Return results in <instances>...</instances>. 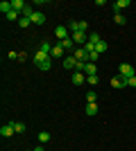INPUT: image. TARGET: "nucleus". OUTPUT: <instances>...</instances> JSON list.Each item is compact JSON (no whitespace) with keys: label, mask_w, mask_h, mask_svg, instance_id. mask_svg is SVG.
Listing matches in <instances>:
<instances>
[{"label":"nucleus","mask_w":136,"mask_h":151,"mask_svg":"<svg viewBox=\"0 0 136 151\" xmlns=\"http://www.w3.org/2000/svg\"><path fill=\"white\" fill-rule=\"evenodd\" d=\"M113 23H116V25H125V16L123 14H116V16H113Z\"/></svg>","instance_id":"24"},{"label":"nucleus","mask_w":136,"mask_h":151,"mask_svg":"<svg viewBox=\"0 0 136 151\" xmlns=\"http://www.w3.org/2000/svg\"><path fill=\"white\" fill-rule=\"evenodd\" d=\"M97 57H100L97 52H91V54H89V61H91V63H95V61H97Z\"/></svg>","instance_id":"31"},{"label":"nucleus","mask_w":136,"mask_h":151,"mask_svg":"<svg viewBox=\"0 0 136 151\" xmlns=\"http://www.w3.org/2000/svg\"><path fill=\"white\" fill-rule=\"evenodd\" d=\"M71 81H73V86H82V83L86 81V75L84 72H75V75L71 77Z\"/></svg>","instance_id":"6"},{"label":"nucleus","mask_w":136,"mask_h":151,"mask_svg":"<svg viewBox=\"0 0 136 151\" xmlns=\"http://www.w3.org/2000/svg\"><path fill=\"white\" fill-rule=\"evenodd\" d=\"M12 124H14V131H16V133L25 131V124H23V122H12Z\"/></svg>","instance_id":"22"},{"label":"nucleus","mask_w":136,"mask_h":151,"mask_svg":"<svg viewBox=\"0 0 136 151\" xmlns=\"http://www.w3.org/2000/svg\"><path fill=\"white\" fill-rule=\"evenodd\" d=\"M89 41H91V43H100V34H97V32H93V34H91V36H89Z\"/></svg>","instance_id":"26"},{"label":"nucleus","mask_w":136,"mask_h":151,"mask_svg":"<svg viewBox=\"0 0 136 151\" xmlns=\"http://www.w3.org/2000/svg\"><path fill=\"white\" fill-rule=\"evenodd\" d=\"M86 115H97V104H86Z\"/></svg>","instance_id":"19"},{"label":"nucleus","mask_w":136,"mask_h":151,"mask_svg":"<svg viewBox=\"0 0 136 151\" xmlns=\"http://www.w3.org/2000/svg\"><path fill=\"white\" fill-rule=\"evenodd\" d=\"M73 57L77 59V61H82V63H89V52H86L84 47H77V50H75V54H73Z\"/></svg>","instance_id":"4"},{"label":"nucleus","mask_w":136,"mask_h":151,"mask_svg":"<svg viewBox=\"0 0 136 151\" xmlns=\"http://www.w3.org/2000/svg\"><path fill=\"white\" fill-rule=\"evenodd\" d=\"M111 88H125V79L120 75L113 77V79H111Z\"/></svg>","instance_id":"12"},{"label":"nucleus","mask_w":136,"mask_h":151,"mask_svg":"<svg viewBox=\"0 0 136 151\" xmlns=\"http://www.w3.org/2000/svg\"><path fill=\"white\" fill-rule=\"evenodd\" d=\"M25 2H23V0H12V9L14 12H18V14H23V9H25Z\"/></svg>","instance_id":"10"},{"label":"nucleus","mask_w":136,"mask_h":151,"mask_svg":"<svg viewBox=\"0 0 136 151\" xmlns=\"http://www.w3.org/2000/svg\"><path fill=\"white\" fill-rule=\"evenodd\" d=\"M97 75H91V77H86V83H91V86H97Z\"/></svg>","instance_id":"25"},{"label":"nucleus","mask_w":136,"mask_h":151,"mask_svg":"<svg viewBox=\"0 0 136 151\" xmlns=\"http://www.w3.org/2000/svg\"><path fill=\"white\" fill-rule=\"evenodd\" d=\"M7 18H9V20H20V18H18V12H14V9L7 14Z\"/></svg>","instance_id":"30"},{"label":"nucleus","mask_w":136,"mask_h":151,"mask_svg":"<svg viewBox=\"0 0 136 151\" xmlns=\"http://www.w3.org/2000/svg\"><path fill=\"white\" fill-rule=\"evenodd\" d=\"M118 75L123 77V79H129V77H134V68H132L129 63H120V68H118Z\"/></svg>","instance_id":"2"},{"label":"nucleus","mask_w":136,"mask_h":151,"mask_svg":"<svg viewBox=\"0 0 136 151\" xmlns=\"http://www.w3.org/2000/svg\"><path fill=\"white\" fill-rule=\"evenodd\" d=\"M84 75L86 77H91V75H97V68H95V63H86V68H84Z\"/></svg>","instance_id":"14"},{"label":"nucleus","mask_w":136,"mask_h":151,"mask_svg":"<svg viewBox=\"0 0 136 151\" xmlns=\"http://www.w3.org/2000/svg\"><path fill=\"white\" fill-rule=\"evenodd\" d=\"M0 12L7 16V14L12 12V2H5V0H2V2H0Z\"/></svg>","instance_id":"17"},{"label":"nucleus","mask_w":136,"mask_h":151,"mask_svg":"<svg viewBox=\"0 0 136 151\" xmlns=\"http://www.w3.org/2000/svg\"><path fill=\"white\" fill-rule=\"evenodd\" d=\"M41 52H45V54H52V45L43 41V43H41Z\"/></svg>","instance_id":"23"},{"label":"nucleus","mask_w":136,"mask_h":151,"mask_svg":"<svg viewBox=\"0 0 136 151\" xmlns=\"http://www.w3.org/2000/svg\"><path fill=\"white\" fill-rule=\"evenodd\" d=\"M71 38H73V43H89V36H86V32H73Z\"/></svg>","instance_id":"3"},{"label":"nucleus","mask_w":136,"mask_h":151,"mask_svg":"<svg viewBox=\"0 0 136 151\" xmlns=\"http://www.w3.org/2000/svg\"><path fill=\"white\" fill-rule=\"evenodd\" d=\"M125 86H132V88H136V75L129 77V79H125Z\"/></svg>","instance_id":"28"},{"label":"nucleus","mask_w":136,"mask_h":151,"mask_svg":"<svg viewBox=\"0 0 136 151\" xmlns=\"http://www.w3.org/2000/svg\"><path fill=\"white\" fill-rule=\"evenodd\" d=\"M48 140H50V133H39V142H41V145H43V142H48Z\"/></svg>","instance_id":"27"},{"label":"nucleus","mask_w":136,"mask_h":151,"mask_svg":"<svg viewBox=\"0 0 136 151\" xmlns=\"http://www.w3.org/2000/svg\"><path fill=\"white\" fill-rule=\"evenodd\" d=\"M95 52H97V54H104V52H107V43H104V41H100V43L95 45Z\"/></svg>","instance_id":"21"},{"label":"nucleus","mask_w":136,"mask_h":151,"mask_svg":"<svg viewBox=\"0 0 136 151\" xmlns=\"http://www.w3.org/2000/svg\"><path fill=\"white\" fill-rule=\"evenodd\" d=\"M125 7H129V0H118L116 5H113V12H120V9H125Z\"/></svg>","instance_id":"16"},{"label":"nucleus","mask_w":136,"mask_h":151,"mask_svg":"<svg viewBox=\"0 0 136 151\" xmlns=\"http://www.w3.org/2000/svg\"><path fill=\"white\" fill-rule=\"evenodd\" d=\"M34 63H36V68H39V70H43V72H45V70L52 68V57L39 50L36 54H34Z\"/></svg>","instance_id":"1"},{"label":"nucleus","mask_w":136,"mask_h":151,"mask_svg":"<svg viewBox=\"0 0 136 151\" xmlns=\"http://www.w3.org/2000/svg\"><path fill=\"white\" fill-rule=\"evenodd\" d=\"M86 27H89V23H86V20H75V23H71V34L73 32H86Z\"/></svg>","instance_id":"5"},{"label":"nucleus","mask_w":136,"mask_h":151,"mask_svg":"<svg viewBox=\"0 0 136 151\" xmlns=\"http://www.w3.org/2000/svg\"><path fill=\"white\" fill-rule=\"evenodd\" d=\"M30 20H32V25H43V23H45V16H43L41 12H34Z\"/></svg>","instance_id":"9"},{"label":"nucleus","mask_w":136,"mask_h":151,"mask_svg":"<svg viewBox=\"0 0 136 151\" xmlns=\"http://www.w3.org/2000/svg\"><path fill=\"white\" fill-rule=\"evenodd\" d=\"M68 32H71V29H68V27H64V25H59L57 29H55V36H57L59 41H64V38H68Z\"/></svg>","instance_id":"7"},{"label":"nucleus","mask_w":136,"mask_h":151,"mask_svg":"<svg viewBox=\"0 0 136 151\" xmlns=\"http://www.w3.org/2000/svg\"><path fill=\"white\" fill-rule=\"evenodd\" d=\"M84 50L89 52V54H91V52H95V43H91V41H89V43H84Z\"/></svg>","instance_id":"29"},{"label":"nucleus","mask_w":136,"mask_h":151,"mask_svg":"<svg viewBox=\"0 0 136 151\" xmlns=\"http://www.w3.org/2000/svg\"><path fill=\"white\" fill-rule=\"evenodd\" d=\"M75 65H77V59H75V57H64V68L73 70Z\"/></svg>","instance_id":"11"},{"label":"nucleus","mask_w":136,"mask_h":151,"mask_svg":"<svg viewBox=\"0 0 136 151\" xmlns=\"http://www.w3.org/2000/svg\"><path fill=\"white\" fill-rule=\"evenodd\" d=\"M32 151H45V149H43V145H39L36 149H32Z\"/></svg>","instance_id":"32"},{"label":"nucleus","mask_w":136,"mask_h":151,"mask_svg":"<svg viewBox=\"0 0 136 151\" xmlns=\"http://www.w3.org/2000/svg\"><path fill=\"white\" fill-rule=\"evenodd\" d=\"M84 97H86V101H89V104H95V99H97V95H95V90H89V93H86Z\"/></svg>","instance_id":"18"},{"label":"nucleus","mask_w":136,"mask_h":151,"mask_svg":"<svg viewBox=\"0 0 136 151\" xmlns=\"http://www.w3.org/2000/svg\"><path fill=\"white\" fill-rule=\"evenodd\" d=\"M14 133H16L14 131V124H5L2 129H0V135H2V138H12Z\"/></svg>","instance_id":"8"},{"label":"nucleus","mask_w":136,"mask_h":151,"mask_svg":"<svg viewBox=\"0 0 136 151\" xmlns=\"http://www.w3.org/2000/svg\"><path fill=\"white\" fill-rule=\"evenodd\" d=\"M64 47H61V45H55V47H52V54H50V57L52 59H61V57H64Z\"/></svg>","instance_id":"13"},{"label":"nucleus","mask_w":136,"mask_h":151,"mask_svg":"<svg viewBox=\"0 0 136 151\" xmlns=\"http://www.w3.org/2000/svg\"><path fill=\"white\" fill-rule=\"evenodd\" d=\"M18 25L23 27V29H25V27H30V25H32V20L27 18V16H20V20H18Z\"/></svg>","instance_id":"20"},{"label":"nucleus","mask_w":136,"mask_h":151,"mask_svg":"<svg viewBox=\"0 0 136 151\" xmlns=\"http://www.w3.org/2000/svg\"><path fill=\"white\" fill-rule=\"evenodd\" d=\"M59 45H61L64 50H73V47H75V43H73V38H71V36L64 38V41H59Z\"/></svg>","instance_id":"15"}]
</instances>
